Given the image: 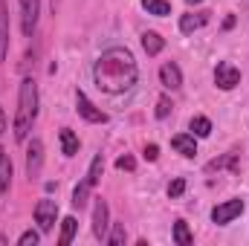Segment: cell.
<instances>
[{
  "instance_id": "obj_10",
  "label": "cell",
  "mask_w": 249,
  "mask_h": 246,
  "mask_svg": "<svg viewBox=\"0 0 249 246\" xmlns=\"http://www.w3.org/2000/svg\"><path fill=\"white\" fill-rule=\"evenodd\" d=\"M160 81H162L165 90H180L183 87V70L174 61H165L160 67Z\"/></svg>"
},
{
  "instance_id": "obj_1",
  "label": "cell",
  "mask_w": 249,
  "mask_h": 246,
  "mask_svg": "<svg viewBox=\"0 0 249 246\" xmlns=\"http://www.w3.org/2000/svg\"><path fill=\"white\" fill-rule=\"evenodd\" d=\"M93 78H96V87L110 93V96L127 93L139 78L136 58L124 47H110V50H105L99 55V61L93 67Z\"/></svg>"
},
{
  "instance_id": "obj_19",
  "label": "cell",
  "mask_w": 249,
  "mask_h": 246,
  "mask_svg": "<svg viewBox=\"0 0 249 246\" xmlns=\"http://www.w3.org/2000/svg\"><path fill=\"white\" fill-rule=\"evenodd\" d=\"M142 9H145L148 15H157V18L171 15V3H168V0H142Z\"/></svg>"
},
{
  "instance_id": "obj_7",
  "label": "cell",
  "mask_w": 249,
  "mask_h": 246,
  "mask_svg": "<svg viewBox=\"0 0 249 246\" xmlns=\"http://www.w3.org/2000/svg\"><path fill=\"white\" fill-rule=\"evenodd\" d=\"M214 84H217L220 90H235V87L241 84V70L232 61H220L217 70H214Z\"/></svg>"
},
{
  "instance_id": "obj_13",
  "label": "cell",
  "mask_w": 249,
  "mask_h": 246,
  "mask_svg": "<svg viewBox=\"0 0 249 246\" xmlns=\"http://www.w3.org/2000/svg\"><path fill=\"white\" fill-rule=\"evenodd\" d=\"M206 23H209V12H197V15H183V18H180V32L191 35L194 29H200V26H206Z\"/></svg>"
},
{
  "instance_id": "obj_21",
  "label": "cell",
  "mask_w": 249,
  "mask_h": 246,
  "mask_svg": "<svg viewBox=\"0 0 249 246\" xmlns=\"http://www.w3.org/2000/svg\"><path fill=\"white\" fill-rule=\"evenodd\" d=\"M174 244L177 246H191L194 244V238H191V232H188L186 220H177V223H174Z\"/></svg>"
},
{
  "instance_id": "obj_4",
  "label": "cell",
  "mask_w": 249,
  "mask_h": 246,
  "mask_svg": "<svg viewBox=\"0 0 249 246\" xmlns=\"http://www.w3.org/2000/svg\"><path fill=\"white\" fill-rule=\"evenodd\" d=\"M18 6H20V32H23V38H32L38 29L41 0H18Z\"/></svg>"
},
{
  "instance_id": "obj_24",
  "label": "cell",
  "mask_w": 249,
  "mask_h": 246,
  "mask_svg": "<svg viewBox=\"0 0 249 246\" xmlns=\"http://www.w3.org/2000/svg\"><path fill=\"white\" fill-rule=\"evenodd\" d=\"M171 107H174L171 99H168V96H160V99H157V119H165V116L171 113Z\"/></svg>"
},
{
  "instance_id": "obj_15",
  "label": "cell",
  "mask_w": 249,
  "mask_h": 246,
  "mask_svg": "<svg viewBox=\"0 0 249 246\" xmlns=\"http://www.w3.org/2000/svg\"><path fill=\"white\" fill-rule=\"evenodd\" d=\"M12 185V159L6 154V148H0V194H6Z\"/></svg>"
},
{
  "instance_id": "obj_22",
  "label": "cell",
  "mask_w": 249,
  "mask_h": 246,
  "mask_svg": "<svg viewBox=\"0 0 249 246\" xmlns=\"http://www.w3.org/2000/svg\"><path fill=\"white\" fill-rule=\"evenodd\" d=\"M110 246H124L127 241V232H124L122 223H110V229H107V238H105Z\"/></svg>"
},
{
  "instance_id": "obj_9",
  "label": "cell",
  "mask_w": 249,
  "mask_h": 246,
  "mask_svg": "<svg viewBox=\"0 0 249 246\" xmlns=\"http://www.w3.org/2000/svg\"><path fill=\"white\" fill-rule=\"evenodd\" d=\"M41 162H44V142L41 139H32L29 148H26V174H29V180L38 177Z\"/></svg>"
},
{
  "instance_id": "obj_26",
  "label": "cell",
  "mask_w": 249,
  "mask_h": 246,
  "mask_svg": "<svg viewBox=\"0 0 249 246\" xmlns=\"http://www.w3.org/2000/svg\"><path fill=\"white\" fill-rule=\"evenodd\" d=\"M116 168H119V171H133V168H136V159L124 154V157H119V159H116Z\"/></svg>"
},
{
  "instance_id": "obj_14",
  "label": "cell",
  "mask_w": 249,
  "mask_h": 246,
  "mask_svg": "<svg viewBox=\"0 0 249 246\" xmlns=\"http://www.w3.org/2000/svg\"><path fill=\"white\" fill-rule=\"evenodd\" d=\"M142 50H145L148 55H160V53L165 50V38H162L160 32H145V35H142Z\"/></svg>"
},
{
  "instance_id": "obj_28",
  "label": "cell",
  "mask_w": 249,
  "mask_h": 246,
  "mask_svg": "<svg viewBox=\"0 0 249 246\" xmlns=\"http://www.w3.org/2000/svg\"><path fill=\"white\" fill-rule=\"evenodd\" d=\"M145 159L157 162V159H160V148H157V145H145Z\"/></svg>"
},
{
  "instance_id": "obj_18",
  "label": "cell",
  "mask_w": 249,
  "mask_h": 246,
  "mask_svg": "<svg viewBox=\"0 0 249 246\" xmlns=\"http://www.w3.org/2000/svg\"><path fill=\"white\" fill-rule=\"evenodd\" d=\"M102 171H105V157H102V154H96V157H93V162H90V168H87V177H84V180L96 188L99 180H102Z\"/></svg>"
},
{
  "instance_id": "obj_20",
  "label": "cell",
  "mask_w": 249,
  "mask_h": 246,
  "mask_svg": "<svg viewBox=\"0 0 249 246\" xmlns=\"http://www.w3.org/2000/svg\"><path fill=\"white\" fill-rule=\"evenodd\" d=\"M75 229H78V220H75V217H64V220H61V238H58V244H61V246L72 244Z\"/></svg>"
},
{
  "instance_id": "obj_16",
  "label": "cell",
  "mask_w": 249,
  "mask_h": 246,
  "mask_svg": "<svg viewBox=\"0 0 249 246\" xmlns=\"http://www.w3.org/2000/svg\"><path fill=\"white\" fill-rule=\"evenodd\" d=\"M58 139H61V154L64 157H75V154H78V136H75L70 127H61Z\"/></svg>"
},
{
  "instance_id": "obj_30",
  "label": "cell",
  "mask_w": 249,
  "mask_h": 246,
  "mask_svg": "<svg viewBox=\"0 0 249 246\" xmlns=\"http://www.w3.org/2000/svg\"><path fill=\"white\" fill-rule=\"evenodd\" d=\"M3 244H6V238H3V235H0V246H3Z\"/></svg>"
},
{
  "instance_id": "obj_17",
  "label": "cell",
  "mask_w": 249,
  "mask_h": 246,
  "mask_svg": "<svg viewBox=\"0 0 249 246\" xmlns=\"http://www.w3.org/2000/svg\"><path fill=\"white\" fill-rule=\"evenodd\" d=\"M90 191H93V185L87 183V180H81V183L75 185V188H72V209L81 211V209L87 206V200H90Z\"/></svg>"
},
{
  "instance_id": "obj_25",
  "label": "cell",
  "mask_w": 249,
  "mask_h": 246,
  "mask_svg": "<svg viewBox=\"0 0 249 246\" xmlns=\"http://www.w3.org/2000/svg\"><path fill=\"white\" fill-rule=\"evenodd\" d=\"M18 244H20V246H35V244H41V235H38V232H32V229H26V232L18 238Z\"/></svg>"
},
{
  "instance_id": "obj_27",
  "label": "cell",
  "mask_w": 249,
  "mask_h": 246,
  "mask_svg": "<svg viewBox=\"0 0 249 246\" xmlns=\"http://www.w3.org/2000/svg\"><path fill=\"white\" fill-rule=\"evenodd\" d=\"M183 191H186V180H183V177H177L174 183L168 185V197H180Z\"/></svg>"
},
{
  "instance_id": "obj_12",
  "label": "cell",
  "mask_w": 249,
  "mask_h": 246,
  "mask_svg": "<svg viewBox=\"0 0 249 246\" xmlns=\"http://www.w3.org/2000/svg\"><path fill=\"white\" fill-rule=\"evenodd\" d=\"M9 55V9L6 0H0V64Z\"/></svg>"
},
{
  "instance_id": "obj_6",
  "label": "cell",
  "mask_w": 249,
  "mask_h": 246,
  "mask_svg": "<svg viewBox=\"0 0 249 246\" xmlns=\"http://www.w3.org/2000/svg\"><path fill=\"white\" fill-rule=\"evenodd\" d=\"M107 229H110V206L102 197H96V203H93V235L99 241H105Z\"/></svg>"
},
{
  "instance_id": "obj_29",
  "label": "cell",
  "mask_w": 249,
  "mask_h": 246,
  "mask_svg": "<svg viewBox=\"0 0 249 246\" xmlns=\"http://www.w3.org/2000/svg\"><path fill=\"white\" fill-rule=\"evenodd\" d=\"M0 133H6V113H3V107H0Z\"/></svg>"
},
{
  "instance_id": "obj_5",
  "label": "cell",
  "mask_w": 249,
  "mask_h": 246,
  "mask_svg": "<svg viewBox=\"0 0 249 246\" xmlns=\"http://www.w3.org/2000/svg\"><path fill=\"white\" fill-rule=\"evenodd\" d=\"M244 214V200H226V203H217L214 209H212V220L217 223V226H226V223H232L235 217H241Z\"/></svg>"
},
{
  "instance_id": "obj_31",
  "label": "cell",
  "mask_w": 249,
  "mask_h": 246,
  "mask_svg": "<svg viewBox=\"0 0 249 246\" xmlns=\"http://www.w3.org/2000/svg\"><path fill=\"white\" fill-rule=\"evenodd\" d=\"M188 3H203V0H188Z\"/></svg>"
},
{
  "instance_id": "obj_3",
  "label": "cell",
  "mask_w": 249,
  "mask_h": 246,
  "mask_svg": "<svg viewBox=\"0 0 249 246\" xmlns=\"http://www.w3.org/2000/svg\"><path fill=\"white\" fill-rule=\"evenodd\" d=\"M55 220H58V203L50 200V197H41L35 203V223L41 226V232H53L55 229Z\"/></svg>"
},
{
  "instance_id": "obj_2",
  "label": "cell",
  "mask_w": 249,
  "mask_h": 246,
  "mask_svg": "<svg viewBox=\"0 0 249 246\" xmlns=\"http://www.w3.org/2000/svg\"><path fill=\"white\" fill-rule=\"evenodd\" d=\"M35 119H38V84L35 78H23L18 90V110H15V127H12L18 142L29 139Z\"/></svg>"
},
{
  "instance_id": "obj_23",
  "label": "cell",
  "mask_w": 249,
  "mask_h": 246,
  "mask_svg": "<svg viewBox=\"0 0 249 246\" xmlns=\"http://www.w3.org/2000/svg\"><path fill=\"white\" fill-rule=\"evenodd\" d=\"M188 127H191V136H200V139H206V136L212 133V122H209L206 116H194Z\"/></svg>"
},
{
  "instance_id": "obj_11",
  "label": "cell",
  "mask_w": 249,
  "mask_h": 246,
  "mask_svg": "<svg viewBox=\"0 0 249 246\" xmlns=\"http://www.w3.org/2000/svg\"><path fill=\"white\" fill-rule=\"evenodd\" d=\"M171 148H174L180 157H186V159H194V157H197V142H194L191 133H177V136L171 139Z\"/></svg>"
},
{
  "instance_id": "obj_8",
  "label": "cell",
  "mask_w": 249,
  "mask_h": 246,
  "mask_svg": "<svg viewBox=\"0 0 249 246\" xmlns=\"http://www.w3.org/2000/svg\"><path fill=\"white\" fill-rule=\"evenodd\" d=\"M75 110H78V113H81L90 124H105V122H107V113H105L102 107H96V105H93L81 90H75Z\"/></svg>"
}]
</instances>
